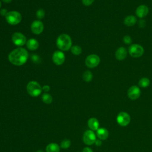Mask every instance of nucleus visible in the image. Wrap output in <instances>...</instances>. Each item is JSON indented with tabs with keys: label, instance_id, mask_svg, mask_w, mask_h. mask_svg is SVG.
Segmentation results:
<instances>
[{
	"label": "nucleus",
	"instance_id": "nucleus-1",
	"mask_svg": "<svg viewBox=\"0 0 152 152\" xmlns=\"http://www.w3.org/2000/svg\"><path fill=\"white\" fill-rule=\"evenodd\" d=\"M28 53L27 50L22 47H18L12 50L8 55L9 61L14 65L21 66L27 61Z\"/></svg>",
	"mask_w": 152,
	"mask_h": 152
},
{
	"label": "nucleus",
	"instance_id": "nucleus-2",
	"mask_svg": "<svg viewBox=\"0 0 152 152\" xmlns=\"http://www.w3.org/2000/svg\"><path fill=\"white\" fill-rule=\"evenodd\" d=\"M58 48L61 51H68L72 46V40L71 37L66 34H60L56 42Z\"/></svg>",
	"mask_w": 152,
	"mask_h": 152
},
{
	"label": "nucleus",
	"instance_id": "nucleus-3",
	"mask_svg": "<svg viewBox=\"0 0 152 152\" xmlns=\"http://www.w3.org/2000/svg\"><path fill=\"white\" fill-rule=\"evenodd\" d=\"M26 89L28 94L34 97L39 96L42 91V87L40 84L36 81H31L28 82Z\"/></svg>",
	"mask_w": 152,
	"mask_h": 152
},
{
	"label": "nucleus",
	"instance_id": "nucleus-4",
	"mask_svg": "<svg viewBox=\"0 0 152 152\" xmlns=\"http://www.w3.org/2000/svg\"><path fill=\"white\" fill-rule=\"evenodd\" d=\"M7 22L10 25H17L19 24L22 20L21 14L17 11H8L5 16Z\"/></svg>",
	"mask_w": 152,
	"mask_h": 152
},
{
	"label": "nucleus",
	"instance_id": "nucleus-5",
	"mask_svg": "<svg viewBox=\"0 0 152 152\" xmlns=\"http://www.w3.org/2000/svg\"><path fill=\"white\" fill-rule=\"evenodd\" d=\"M128 52L129 55L132 58H140L142 56L144 52V48L140 44L133 43L128 47Z\"/></svg>",
	"mask_w": 152,
	"mask_h": 152
},
{
	"label": "nucleus",
	"instance_id": "nucleus-6",
	"mask_svg": "<svg viewBox=\"0 0 152 152\" xmlns=\"http://www.w3.org/2000/svg\"><path fill=\"white\" fill-rule=\"evenodd\" d=\"M100 62V57L96 54H90L85 59V64L89 68H94L97 66Z\"/></svg>",
	"mask_w": 152,
	"mask_h": 152
},
{
	"label": "nucleus",
	"instance_id": "nucleus-7",
	"mask_svg": "<svg viewBox=\"0 0 152 152\" xmlns=\"http://www.w3.org/2000/svg\"><path fill=\"white\" fill-rule=\"evenodd\" d=\"M11 40L13 43L18 47L23 46L26 44L27 42L26 37L20 32H15L13 33L11 37Z\"/></svg>",
	"mask_w": 152,
	"mask_h": 152
},
{
	"label": "nucleus",
	"instance_id": "nucleus-8",
	"mask_svg": "<svg viewBox=\"0 0 152 152\" xmlns=\"http://www.w3.org/2000/svg\"><path fill=\"white\" fill-rule=\"evenodd\" d=\"M116 121L120 126H126L130 123L131 117L127 112H121L117 115Z\"/></svg>",
	"mask_w": 152,
	"mask_h": 152
},
{
	"label": "nucleus",
	"instance_id": "nucleus-9",
	"mask_svg": "<svg viewBox=\"0 0 152 152\" xmlns=\"http://www.w3.org/2000/svg\"><path fill=\"white\" fill-rule=\"evenodd\" d=\"M83 140L85 144L91 145L93 144L96 140V136L93 131L87 130L84 132L83 136Z\"/></svg>",
	"mask_w": 152,
	"mask_h": 152
},
{
	"label": "nucleus",
	"instance_id": "nucleus-10",
	"mask_svg": "<svg viewBox=\"0 0 152 152\" xmlns=\"http://www.w3.org/2000/svg\"><path fill=\"white\" fill-rule=\"evenodd\" d=\"M127 95L128 98L132 100L138 99L141 95V90L140 87L136 85L131 86L128 90Z\"/></svg>",
	"mask_w": 152,
	"mask_h": 152
},
{
	"label": "nucleus",
	"instance_id": "nucleus-11",
	"mask_svg": "<svg viewBox=\"0 0 152 152\" xmlns=\"http://www.w3.org/2000/svg\"><path fill=\"white\" fill-rule=\"evenodd\" d=\"M52 61L56 65H62L65 59V56L64 52L61 50H56L53 52L52 55Z\"/></svg>",
	"mask_w": 152,
	"mask_h": 152
},
{
	"label": "nucleus",
	"instance_id": "nucleus-12",
	"mask_svg": "<svg viewBox=\"0 0 152 152\" xmlns=\"http://www.w3.org/2000/svg\"><path fill=\"white\" fill-rule=\"evenodd\" d=\"M31 30L35 34H40L44 29V25L40 20H34L31 24Z\"/></svg>",
	"mask_w": 152,
	"mask_h": 152
},
{
	"label": "nucleus",
	"instance_id": "nucleus-13",
	"mask_svg": "<svg viewBox=\"0 0 152 152\" xmlns=\"http://www.w3.org/2000/svg\"><path fill=\"white\" fill-rule=\"evenodd\" d=\"M149 12L148 7L144 4H141L139 5L135 10L136 17L140 18H144L145 17Z\"/></svg>",
	"mask_w": 152,
	"mask_h": 152
},
{
	"label": "nucleus",
	"instance_id": "nucleus-14",
	"mask_svg": "<svg viewBox=\"0 0 152 152\" xmlns=\"http://www.w3.org/2000/svg\"><path fill=\"white\" fill-rule=\"evenodd\" d=\"M128 53V49L124 46H121L116 49L115 56L118 61H121L125 59V58L127 57Z\"/></svg>",
	"mask_w": 152,
	"mask_h": 152
},
{
	"label": "nucleus",
	"instance_id": "nucleus-15",
	"mask_svg": "<svg viewBox=\"0 0 152 152\" xmlns=\"http://www.w3.org/2000/svg\"><path fill=\"white\" fill-rule=\"evenodd\" d=\"M137 18L133 15H129L125 17L124 20V24L126 27H132L137 23Z\"/></svg>",
	"mask_w": 152,
	"mask_h": 152
},
{
	"label": "nucleus",
	"instance_id": "nucleus-16",
	"mask_svg": "<svg viewBox=\"0 0 152 152\" xmlns=\"http://www.w3.org/2000/svg\"><path fill=\"white\" fill-rule=\"evenodd\" d=\"M39 43L38 41L34 38H31L27 40L26 46H27V48L30 50H36L39 48Z\"/></svg>",
	"mask_w": 152,
	"mask_h": 152
},
{
	"label": "nucleus",
	"instance_id": "nucleus-17",
	"mask_svg": "<svg viewBox=\"0 0 152 152\" xmlns=\"http://www.w3.org/2000/svg\"><path fill=\"white\" fill-rule=\"evenodd\" d=\"M87 125L92 131H97L99 128V122L96 118H91L88 120Z\"/></svg>",
	"mask_w": 152,
	"mask_h": 152
},
{
	"label": "nucleus",
	"instance_id": "nucleus-18",
	"mask_svg": "<svg viewBox=\"0 0 152 152\" xmlns=\"http://www.w3.org/2000/svg\"><path fill=\"white\" fill-rule=\"evenodd\" d=\"M96 135L99 140H104L109 137V131L104 128H99L96 131Z\"/></svg>",
	"mask_w": 152,
	"mask_h": 152
},
{
	"label": "nucleus",
	"instance_id": "nucleus-19",
	"mask_svg": "<svg viewBox=\"0 0 152 152\" xmlns=\"http://www.w3.org/2000/svg\"><path fill=\"white\" fill-rule=\"evenodd\" d=\"M46 152H59L60 147L56 143L52 142L49 144L46 148Z\"/></svg>",
	"mask_w": 152,
	"mask_h": 152
},
{
	"label": "nucleus",
	"instance_id": "nucleus-20",
	"mask_svg": "<svg viewBox=\"0 0 152 152\" xmlns=\"http://www.w3.org/2000/svg\"><path fill=\"white\" fill-rule=\"evenodd\" d=\"M138 86L141 88H146L150 86V81L147 77H142L138 81Z\"/></svg>",
	"mask_w": 152,
	"mask_h": 152
},
{
	"label": "nucleus",
	"instance_id": "nucleus-21",
	"mask_svg": "<svg viewBox=\"0 0 152 152\" xmlns=\"http://www.w3.org/2000/svg\"><path fill=\"white\" fill-rule=\"evenodd\" d=\"M83 79L84 81L86 82H90L93 79V74L92 72L90 71H86L83 74Z\"/></svg>",
	"mask_w": 152,
	"mask_h": 152
},
{
	"label": "nucleus",
	"instance_id": "nucleus-22",
	"mask_svg": "<svg viewBox=\"0 0 152 152\" xmlns=\"http://www.w3.org/2000/svg\"><path fill=\"white\" fill-rule=\"evenodd\" d=\"M42 100L43 102L45 104H50L52 102V97L50 94H48L47 93H45L42 96Z\"/></svg>",
	"mask_w": 152,
	"mask_h": 152
},
{
	"label": "nucleus",
	"instance_id": "nucleus-23",
	"mask_svg": "<svg viewBox=\"0 0 152 152\" xmlns=\"http://www.w3.org/2000/svg\"><path fill=\"white\" fill-rule=\"evenodd\" d=\"M71 53L74 55H80L82 52L81 48L78 45H73L71 48Z\"/></svg>",
	"mask_w": 152,
	"mask_h": 152
},
{
	"label": "nucleus",
	"instance_id": "nucleus-24",
	"mask_svg": "<svg viewBox=\"0 0 152 152\" xmlns=\"http://www.w3.org/2000/svg\"><path fill=\"white\" fill-rule=\"evenodd\" d=\"M71 145V141L67 139H65L61 142V147L62 148L67 149Z\"/></svg>",
	"mask_w": 152,
	"mask_h": 152
},
{
	"label": "nucleus",
	"instance_id": "nucleus-25",
	"mask_svg": "<svg viewBox=\"0 0 152 152\" xmlns=\"http://www.w3.org/2000/svg\"><path fill=\"white\" fill-rule=\"evenodd\" d=\"M36 17L39 20H41L42 18H44L45 15V11H44V10L40 8V9H39L37 11H36Z\"/></svg>",
	"mask_w": 152,
	"mask_h": 152
},
{
	"label": "nucleus",
	"instance_id": "nucleus-26",
	"mask_svg": "<svg viewBox=\"0 0 152 152\" xmlns=\"http://www.w3.org/2000/svg\"><path fill=\"white\" fill-rule=\"evenodd\" d=\"M123 42L126 45H131L132 43V38L129 35H125L123 37Z\"/></svg>",
	"mask_w": 152,
	"mask_h": 152
},
{
	"label": "nucleus",
	"instance_id": "nucleus-27",
	"mask_svg": "<svg viewBox=\"0 0 152 152\" xmlns=\"http://www.w3.org/2000/svg\"><path fill=\"white\" fill-rule=\"evenodd\" d=\"M137 23H138V26L140 28H144L145 25H146V22H145V20L143 18H140L138 21H137Z\"/></svg>",
	"mask_w": 152,
	"mask_h": 152
},
{
	"label": "nucleus",
	"instance_id": "nucleus-28",
	"mask_svg": "<svg viewBox=\"0 0 152 152\" xmlns=\"http://www.w3.org/2000/svg\"><path fill=\"white\" fill-rule=\"evenodd\" d=\"M81 1L85 6H90L94 2V0H81Z\"/></svg>",
	"mask_w": 152,
	"mask_h": 152
},
{
	"label": "nucleus",
	"instance_id": "nucleus-29",
	"mask_svg": "<svg viewBox=\"0 0 152 152\" xmlns=\"http://www.w3.org/2000/svg\"><path fill=\"white\" fill-rule=\"evenodd\" d=\"M31 59H32V61L33 62H34L35 63H37L39 61V57L37 55H34V54H33L31 56Z\"/></svg>",
	"mask_w": 152,
	"mask_h": 152
},
{
	"label": "nucleus",
	"instance_id": "nucleus-30",
	"mask_svg": "<svg viewBox=\"0 0 152 152\" xmlns=\"http://www.w3.org/2000/svg\"><path fill=\"white\" fill-rule=\"evenodd\" d=\"M8 12V11L6 9H2V10H1V11H0L1 15H2V16H4L5 17V16L7 15V14Z\"/></svg>",
	"mask_w": 152,
	"mask_h": 152
},
{
	"label": "nucleus",
	"instance_id": "nucleus-31",
	"mask_svg": "<svg viewBox=\"0 0 152 152\" xmlns=\"http://www.w3.org/2000/svg\"><path fill=\"white\" fill-rule=\"evenodd\" d=\"M42 90H43L45 92L47 93L50 90V87L48 85H45L42 87Z\"/></svg>",
	"mask_w": 152,
	"mask_h": 152
},
{
	"label": "nucleus",
	"instance_id": "nucleus-32",
	"mask_svg": "<svg viewBox=\"0 0 152 152\" xmlns=\"http://www.w3.org/2000/svg\"><path fill=\"white\" fill-rule=\"evenodd\" d=\"M83 152H93V150L90 147H84L83 150Z\"/></svg>",
	"mask_w": 152,
	"mask_h": 152
},
{
	"label": "nucleus",
	"instance_id": "nucleus-33",
	"mask_svg": "<svg viewBox=\"0 0 152 152\" xmlns=\"http://www.w3.org/2000/svg\"><path fill=\"white\" fill-rule=\"evenodd\" d=\"M95 144L97 146H100L102 145V141L100 140H96L95 141Z\"/></svg>",
	"mask_w": 152,
	"mask_h": 152
},
{
	"label": "nucleus",
	"instance_id": "nucleus-34",
	"mask_svg": "<svg viewBox=\"0 0 152 152\" xmlns=\"http://www.w3.org/2000/svg\"><path fill=\"white\" fill-rule=\"evenodd\" d=\"M4 3H7V4H9L10 2H11L12 0H2Z\"/></svg>",
	"mask_w": 152,
	"mask_h": 152
},
{
	"label": "nucleus",
	"instance_id": "nucleus-35",
	"mask_svg": "<svg viewBox=\"0 0 152 152\" xmlns=\"http://www.w3.org/2000/svg\"><path fill=\"white\" fill-rule=\"evenodd\" d=\"M36 152H43L42 150H37Z\"/></svg>",
	"mask_w": 152,
	"mask_h": 152
},
{
	"label": "nucleus",
	"instance_id": "nucleus-36",
	"mask_svg": "<svg viewBox=\"0 0 152 152\" xmlns=\"http://www.w3.org/2000/svg\"><path fill=\"white\" fill-rule=\"evenodd\" d=\"M1 2L0 1V8H1Z\"/></svg>",
	"mask_w": 152,
	"mask_h": 152
}]
</instances>
